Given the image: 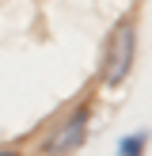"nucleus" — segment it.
<instances>
[{"mask_svg": "<svg viewBox=\"0 0 152 156\" xmlns=\"http://www.w3.org/2000/svg\"><path fill=\"white\" fill-rule=\"evenodd\" d=\"M141 149H144V133H129V137H122V145H118L122 156H141Z\"/></svg>", "mask_w": 152, "mask_h": 156, "instance_id": "7ed1b4c3", "label": "nucleus"}, {"mask_svg": "<svg viewBox=\"0 0 152 156\" xmlns=\"http://www.w3.org/2000/svg\"><path fill=\"white\" fill-rule=\"evenodd\" d=\"M0 156H15V152H0Z\"/></svg>", "mask_w": 152, "mask_h": 156, "instance_id": "20e7f679", "label": "nucleus"}, {"mask_svg": "<svg viewBox=\"0 0 152 156\" xmlns=\"http://www.w3.org/2000/svg\"><path fill=\"white\" fill-rule=\"evenodd\" d=\"M84 137H88V111H76L72 118L46 141V156H68V152H76L84 145Z\"/></svg>", "mask_w": 152, "mask_h": 156, "instance_id": "f03ea898", "label": "nucleus"}, {"mask_svg": "<svg viewBox=\"0 0 152 156\" xmlns=\"http://www.w3.org/2000/svg\"><path fill=\"white\" fill-rule=\"evenodd\" d=\"M133 53H137V27H133V19H122L118 27L106 34L99 80L103 84H122L129 76V69H133Z\"/></svg>", "mask_w": 152, "mask_h": 156, "instance_id": "f257e3e1", "label": "nucleus"}]
</instances>
